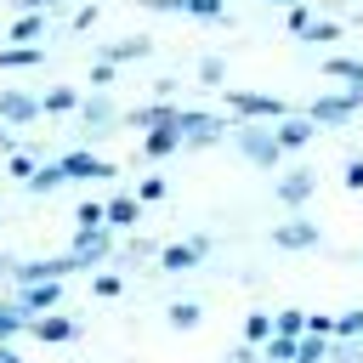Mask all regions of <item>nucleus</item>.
I'll list each match as a JSON object with an SVG mask.
<instances>
[{
  "label": "nucleus",
  "instance_id": "47",
  "mask_svg": "<svg viewBox=\"0 0 363 363\" xmlns=\"http://www.w3.org/2000/svg\"><path fill=\"white\" fill-rule=\"evenodd\" d=\"M0 363H23V352L17 346H0Z\"/></svg>",
  "mask_w": 363,
  "mask_h": 363
},
{
  "label": "nucleus",
  "instance_id": "23",
  "mask_svg": "<svg viewBox=\"0 0 363 363\" xmlns=\"http://www.w3.org/2000/svg\"><path fill=\"white\" fill-rule=\"evenodd\" d=\"M40 34H45V17L40 11H17L11 17V45H40Z\"/></svg>",
  "mask_w": 363,
  "mask_h": 363
},
{
  "label": "nucleus",
  "instance_id": "34",
  "mask_svg": "<svg viewBox=\"0 0 363 363\" xmlns=\"http://www.w3.org/2000/svg\"><path fill=\"white\" fill-rule=\"evenodd\" d=\"M164 193H170V182H164V176H159V170H153V176H147V182H136V204H159V199H164Z\"/></svg>",
  "mask_w": 363,
  "mask_h": 363
},
{
  "label": "nucleus",
  "instance_id": "2",
  "mask_svg": "<svg viewBox=\"0 0 363 363\" xmlns=\"http://www.w3.org/2000/svg\"><path fill=\"white\" fill-rule=\"evenodd\" d=\"M357 108H363V85H346V91H323V96H312L301 113H306L318 130H340V125L357 119Z\"/></svg>",
  "mask_w": 363,
  "mask_h": 363
},
{
  "label": "nucleus",
  "instance_id": "6",
  "mask_svg": "<svg viewBox=\"0 0 363 363\" xmlns=\"http://www.w3.org/2000/svg\"><path fill=\"white\" fill-rule=\"evenodd\" d=\"M79 130H85V142L91 136H102V130H113L125 113H119V102H113V91H85V102H79Z\"/></svg>",
  "mask_w": 363,
  "mask_h": 363
},
{
  "label": "nucleus",
  "instance_id": "24",
  "mask_svg": "<svg viewBox=\"0 0 363 363\" xmlns=\"http://www.w3.org/2000/svg\"><path fill=\"white\" fill-rule=\"evenodd\" d=\"M164 318H170V329L193 335V329L204 323V306H199V301H170V306H164Z\"/></svg>",
  "mask_w": 363,
  "mask_h": 363
},
{
  "label": "nucleus",
  "instance_id": "7",
  "mask_svg": "<svg viewBox=\"0 0 363 363\" xmlns=\"http://www.w3.org/2000/svg\"><path fill=\"white\" fill-rule=\"evenodd\" d=\"M272 193H278V204H289V216H306V199L318 193V170H312V164H295V170L278 176Z\"/></svg>",
  "mask_w": 363,
  "mask_h": 363
},
{
  "label": "nucleus",
  "instance_id": "26",
  "mask_svg": "<svg viewBox=\"0 0 363 363\" xmlns=\"http://www.w3.org/2000/svg\"><path fill=\"white\" fill-rule=\"evenodd\" d=\"M45 62V45H0V68H34Z\"/></svg>",
  "mask_w": 363,
  "mask_h": 363
},
{
  "label": "nucleus",
  "instance_id": "30",
  "mask_svg": "<svg viewBox=\"0 0 363 363\" xmlns=\"http://www.w3.org/2000/svg\"><path fill=\"white\" fill-rule=\"evenodd\" d=\"M193 23H227V0H187Z\"/></svg>",
  "mask_w": 363,
  "mask_h": 363
},
{
  "label": "nucleus",
  "instance_id": "33",
  "mask_svg": "<svg viewBox=\"0 0 363 363\" xmlns=\"http://www.w3.org/2000/svg\"><path fill=\"white\" fill-rule=\"evenodd\" d=\"M335 340H363V306H352V312L335 318Z\"/></svg>",
  "mask_w": 363,
  "mask_h": 363
},
{
  "label": "nucleus",
  "instance_id": "18",
  "mask_svg": "<svg viewBox=\"0 0 363 363\" xmlns=\"http://www.w3.org/2000/svg\"><path fill=\"white\" fill-rule=\"evenodd\" d=\"M187 142H182V125H159V130H147L142 136V159L147 164H159V159H170V153H182Z\"/></svg>",
  "mask_w": 363,
  "mask_h": 363
},
{
  "label": "nucleus",
  "instance_id": "41",
  "mask_svg": "<svg viewBox=\"0 0 363 363\" xmlns=\"http://www.w3.org/2000/svg\"><path fill=\"white\" fill-rule=\"evenodd\" d=\"M301 40H312V45H323V40H340V23H323V17H318V23H312Z\"/></svg>",
  "mask_w": 363,
  "mask_h": 363
},
{
  "label": "nucleus",
  "instance_id": "32",
  "mask_svg": "<svg viewBox=\"0 0 363 363\" xmlns=\"http://www.w3.org/2000/svg\"><path fill=\"white\" fill-rule=\"evenodd\" d=\"M57 187H62V164H57V159H45V164H40V176L28 182V193H57Z\"/></svg>",
  "mask_w": 363,
  "mask_h": 363
},
{
  "label": "nucleus",
  "instance_id": "31",
  "mask_svg": "<svg viewBox=\"0 0 363 363\" xmlns=\"http://www.w3.org/2000/svg\"><path fill=\"white\" fill-rule=\"evenodd\" d=\"M199 85H227V57H199Z\"/></svg>",
  "mask_w": 363,
  "mask_h": 363
},
{
  "label": "nucleus",
  "instance_id": "17",
  "mask_svg": "<svg viewBox=\"0 0 363 363\" xmlns=\"http://www.w3.org/2000/svg\"><path fill=\"white\" fill-rule=\"evenodd\" d=\"M147 51H153V40H147V34H130V40H119V45H96V62L125 68V62H142Z\"/></svg>",
  "mask_w": 363,
  "mask_h": 363
},
{
  "label": "nucleus",
  "instance_id": "8",
  "mask_svg": "<svg viewBox=\"0 0 363 363\" xmlns=\"http://www.w3.org/2000/svg\"><path fill=\"white\" fill-rule=\"evenodd\" d=\"M204 255H210V238L204 233H187L182 244H164L159 250V272H199Z\"/></svg>",
  "mask_w": 363,
  "mask_h": 363
},
{
  "label": "nucleus",
  "instance_id": "11",
  "mask_svg": "<svg viewBox=\"0 0 363 363\" xmlns=\"http://www.w3.org/2000/svg\"><path fill=\"white\" fill-rule=\"evenodd\" d=\"M62 278H68V261H62V255H45V261H17V267H11V289L62 284Z\"/></svg>",
  "mask_w": 363,
  "mask_h": 363
},
{
  "label": "nucleus",
  "instance_id": "10",
  "mask_svg": "<svg viewBox=\"0 0 363 363\" xmlns=\"http://www.w3.org/2000/svg\"><path fill=\"white\" fill-rule=\"evenodd\" d=\"M57 164H62V182H108V176H113V159H96L91 147L62 153Z\"/></svg>",
  "mask_w": 363,
  "mask_h": 363
},
{
  "label": "nucleus",
  "instance_id": "25",
  "mask_svg": "<svg viewBox=\"0 0 363 363\" xmlns=\"http://www.w3.org/2000/svg\"><path fill=\"white\" fill-rule=\"evenodd\" d=\"M272 335H278V329H272V312H250V318H244V346H255V352H261Z\"/></svg>",
  "mask_w": 363,
  "mask_h": 363
},
{
  "label": "nucleus",
  "instance_id": "43",
  "mask_svg": "<svg viewBox=\"0 0 363 363\" xmlns=\"http://www.w3.org/2000/svg\"><path fill=\"white\" fill-rule=\"evenodd\" d=\"M221 363H267V357H261V352H255V346H244V340H238V346H233V352H227V357H221Z\"/></svg>",
  "mask_w": 363,
  "mask_h": 363
},
{
  "label": "nucleus",
  "instance_id": "46",
  "mask_svg": "<svg viewBox=\"0 0 363 363\" xmlns=\"http://www.w3.org/2000/svg\"><path fill=\"white\" fill-rule=\"evenodd\" d=\"M0 153H6V159L17 153V130H6V125H0Z\"/></svg>",
  "mask_w": 363,
  "mask_h": 363
},
{
  "label": "nucleus",
  "instance_id": "1",
  "mask_svg": "<svg viewBox=\"0 0 363 363\" xmlns=\"http://www.w3.org/2000/svg\"><path fill=\"white\" fill-rule=\"evenodd\" d=\"M62 261H68V272L108 267V261H113V227H74V238H68Z\"/></svg>",
  "mask_w": 363,
  "mask_h": 363
},
{
  "label": "nucleus",
  "instance_id": "19",
  "mask_svg": "<svg viewBox=\"0 0 363 363\" xmlns=\"http://www.w3.org/2000/svg\"><path fill=\"white\" fill-rule=\"evenodd\" d=\"M102 210H108V227H113V233H130V227L142 221V204H136V193H113Z\"/></svg>",
  "mask_w": 363,
  "mask_h": 363
},
{
  "label": "nucleus",
  "instance_id": "15",
  "mask_svg": "<svg viewBox=\"0 0 363 363\" xmlns=\"http://www.w3.org/2000/svg\"><path fill=\"white\" fill-rule=\"evenodd\" d=\"M28 318H51V312H62V284H34V289H17L11 295Z\"/></svg>",
  "mask_w": 363,
  "mask_h": 363
},
{
  "label": "nucleus",
  "instance_id": "21",
  "mask_svg": "<svg viewBox=\"0 0 363 363\" xmlns=\"http://www.w3.org/2000/svg\"><path fill=\"white\" fill-rule=\"evenodd\" d=\"M34 329V318L17 306V301H0V346H11L17 335H28Z\"/></svg>",
  "mask_w": 363,
  "mask_h": 363
},
{
  "label": "nucleus",
  "instance_id": "16",
  "mask_svg": "<svg viewBox=\"0 0 363 363\" xmlns=\"http://www.w3.org/2000/svg\"><path fill=\"white\" fill-rule=\"evenodd\" d=\"M176 119H182V108L164 102V96H153V102H142V108L125 113V125H136V130H159V125H176Z\"/></svg>",
  "mask_w": 363,
  "mask_h": 363
},
{
  "label": "nucleus",
  "instance_id": "12",
  "mask_svg": "<svg viewBox=\"0 0 363 363\" xmlns=\"http://www.w3.org/2000/svg\"><path fill=\"white\" fill-rule=\"evenodd\" d=\"M45 108H40V96L34 91H0V125L6 130H23V125H34Z\"/></svg>",
  "mask_w": 363,
  "mask_h": 363
},
{
  "label": "nucleus",
  "instance_id": "22",
  "mask_svg": "<svg viewBox=\"0 0 363 363\" xmlns=\"http://www.w3.org/2000/svg\"><path fill=\"white\" fill-rule=\"evenodd\" d=\"M323 74H329V79H340V85H363V57L335 51V57H323Z\"/></svg>",
  "mask_w": 363,
  "mask_h": 363
},
{
  "label": "nucleus",
  "instance_id": "40",
  "mask_svg": "<svg viewBox=\"0 0 363 363\" xmlns=\"http://www.w3.org/2000/svg\"><path fill=\"white\" fill-rule=\"evenodd\" d=\"M142 11H159V17H187V0H136Z\"/></svg>",
  "mask_w": 363,
  "mask_h": 363
},
{
  "label": "nucleus",
  "instance_id": "29",
  "mask_svg": "<svg viewBox=\"0 0 363 363\" xmlns=\"http://www.w3.org/2000/svg\"><path fill=\"white\" fill-rule=\"evenodd\" d=\"M295 363H329V340H323V335H301Z\"/></svg>",
  "mask_w": 363,
  "mask_h": 363
},
{
  "label": "nucleus",
  "instance_id": "39",
  "mask_svg": "<svg viewBox=\"0 0 363 363\" xmlns=\"http://www.w3.org/2000/svg\"><path fill=\"white\" fill-rule=\"evenodd\" d=\"M91 289H96L102 301H113V295L125 289V278H119V272H96V278H91Z\"/></svg>",
  "mask_w": 363,
  "mask_h": 363
},
{
  "label": "nucleus",
  "instance_id": "37",
  "mask_svg": "<svg viewBox=\"0 0 363 363\" xmlns=\"http://www.w3.org/2000/svg\"><path fill=\"white\" fill-rule=\"evenodd\" d=\"M74 221H79V227H108V210H102L96 199H85V204L74 210Z\"/></svg>",
  "mask_w": 363,
  "mask_h": 363
},
{
  "label": "nucleus",
  "instance_id": "9",
  "mask_svg": "<svg viewBox=\"0 0 363 363\" xmlns=\"http://www.w3.org/2000/svg\"><path fill=\"white\" fill-rule=\"evenodd\" d=\"M272 244L301 255V250H318V244H323V227H318L312 216H289V221H278V227H272Z\"/></svg>",
  "mask_w": 363,
  "mask_h": 363
},
{
  "label": "nucleus",
  "instance_id": "49",
  "mask_svg": "<svg viewBox=\"0 0 363 363\" xmlns=\"http://www.w3.org/2000/svg\"><path fill=\"white\" fill-rule=\"evenodd\" d=\"M267 6H278V11H295V6H301V0H267Z\"/></svg>",
  "mask_w": 363,
  "mask_h": 363
},
{
  "label": "nucleus",
  "instance_id": "35",
  "mask_svg": "<svg viewBox=\"0 0 363 363\" xmlns=\"http://www.w3.org/2000/svg\"><path fill=\"white\" fill-rule=\"evenodd\" d=\"M295 346H301V340H284V335H272V340L261 346V357H267V363H295Z\"/></svg>",
  "mask_w": 363,
  "mask_h": 363
},
{
  "label": "nucleus",
  "instance_id": "42",
  "mask_svg": "<svg viewBox=\"0 0 363 363\" xmlns=\"http://www.w3.org/2000/svg\"><path fill=\"white\" fill-rule=\"evenodd\" d=\"M113 79H119V68H108V62H91V85H96V91H108Z\"/></svg>",
  "mask_w": 363,
  "mask_h": 363
},
{
  "label": "nucleus",
  "instance_id": "38",
  "mask_svg": "<svg viewBox=\"0 0 363 363\" xmlns=\"http://www.w3.org/2000/svg\"><path fill=\"white\" fill-rule=\"evenodd\" d=\"M312 23H318V17H312V6H295V11H284V28H289V34H306Z\"/></svg>",
  "mask_w": 363,
  "mask_h": 363
},
{
  "label": "nucleus",
  "instance_id": "4",
  "mask_svg": "<svg viewBox=\"0 0 363 363\" xmlns=\"http://www.w3.org/2000/svg\"><path fill=\"white\" fill-rule=\"evenodd\" d=\"M233 147H238V159L255 164V170H278V164H284L272 125H238V130H233Z\"/></svg>",
  "mask_w": 363,
  "mask_h": 363
},
{
  "label": "nucleus",
  "instance_id": "48",
  "mask_svg": "<svg viewBox=\"0 0 363 363\" xmlns=\"http://www.w3.org/2000/svg\"><path fill=\"white\" fill-rule=\"evenodd\" d=\"M11 267H17V261H11V255H0V284L11 278Z\"/></svg>",
  "mask_w": 363,
  "mask_h": 363
},
{
  "label": "nucleus",
  "instance_id": "20",
  "mask_svg": "<svg viewBox=\"0 0 363 363\" xmlns=\"http://www.w3.org/2000/svg\"><path fill=\"white\" fill-rule=\"evenodd\" d=\"M79 102H85V91H74V85H51V91H40V108H45L51 119L79 113Z\"/></svg>",
  "mask_w": 363,
  "mask_h": 363
},
{
  "label": "nucleus",
  "instance_id": "13",
  "mask_svg": "<svg viewBox=\"0 0 363 363\" xmlns=\"http://www.w3.org/2000/svg\"><path fill=\"white\" fill-rule=\"evenodd\" d=\"M272 136H278V153H301V147L318 136V125H312V119L295 108V113H284V119L272 125Z\"/></svg>",
  "mask_w": 363,
  "mask_h": 363
},
{
  "label": "nucleus",
  "instance_id": "36",
  "mask_svg": "<svg viewBox=\"0 0 363 363\" xmlns=\"http://www.w3.org/2000/svg\"><path fill=\"white\" fill-rule=\"evenodd\" d=\"M329 363H363V340H329Z\"/></svg>",
  "mask_w": 363,
  "mask_h": 363
},
{
  "label": "nucleus",
  "instance_id": "3",
  "mask_svg": "<svg viewBox=\"0 0 363 363\" xmlns=\"http://www.w3.org/2000/svg\"><path fill=\"white\" fill-rule=\"evenodd\" d=\"M227 113L238 125H278L284 113H295L284 96H267V91H227Z\"/></svg>",
  "mask_w": 363,
  "mask_h": 363
},
{
  "label": "nucleus",
  "instance_id": "5",
  "mask_svg": "<svg viewBox=\"0 0 363 363\" xmlns=\"http://www.w3.org/2000/svg\"><path fill=\"white\" fill-rule=\"evenodd\" d=\"M176 125H182V142L187 147H216V142H233V130H238L227 113H187V108H182Z\"/></svg>",
  "mask_w": 363,
  "mask_h": 363
},
{
  "label": "nucleus",
  "instance_id": "14",
  "mask_svg": "<svg viewBox=\"0 0 363 363\" xmlns=\"http://www.w3.org/2000/svg\"><path fill=\"white\" fill-rule=\"evenodd\" d=\"M28 335L45 340V346H74V340H79V318H74V312H51V318H34Z\"/></svg>",
  "mask_w": 363,
  "mask_h": 363
},
{
  "label": "nucleus",
  "instance_id": "28",
  "mask_svg": "<svg viewBox=\"0 0 363 363\" xmlns=\"http://www.w3.org/2000/svg\"><path fill=\"white\" fill-rule=\"evenodd\" d=\"M11 176L28 187V182L40 176V153H34V147H17V153H11Z\"/></svg>",
  "mask_w": 363,
  "mask_h": 363
},
{
  "label": "nucleus",
  "instance_id": "45",
  "mask_svg": "<svg viewBox=\"0 0 363 363\" xmlns=\"http://www.w3.org/2000/svg\"><path fill=\"white\" fill-rule=\"evenodd\" d=\"M11 6H17V11H40V17H45V11H51V6H62V0H11Z\"/></svg>",
  "mask_w": 363,
  "mask_h": 363
},
{
  "label": "nucleus",
  "instance_id": "44",
  "mask_svg": "<svg viewBox=\"0 0 363 363\" xmlns=\"http://www.w3.org/2000/svg\"><path fill=\"white\" fill-rule=\"evenodd\" d=\"M346 187L363 193V159H346Z\"/></svg>",
  "mask_w": 363,
  "mask_h": 363
},
{
  "label": "nucleus",
  "instance_id": "27",
  "mask_svg": "<svg viewBox=\"0 0 363 363\" xmlns=\"http://www.w3.org/2000/svg\"><path fill=\"white\" fill-rule=\"evenodd\" d=\"M272 329H278L284 340H301V335H306V312H295V306H284V312H272Z\"/></svg>",
  "mask_w": 363,
  "mask_h": 363
}]
</instances>
